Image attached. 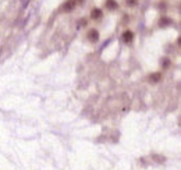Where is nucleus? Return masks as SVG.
Returning <instances> with one entry per match:
<instances>
[{
    "label": "nucleus",
    "mask_w": 181,
    "mask_h": 170,
    "mask_svg": "<svg viewBox=\"0 0 181 170\" xmlns=\"http://www.w3.org/2000/svg\"><path fill=\"white\" fill-rule=\"evenodd\" d=\"M91 17H92L93 20H100V18H102V10H100V8H93L92 13H91Z\"/></svg>",
    "instance_id": "obj_3"
},
{
    "label": "nucleus",
    "mask_w": 181,
    "mask_h": 170,
    "mask_svg": "<svg viewBox=\"0 0 181 170\" xmlns=\"http://www.w3.org/2000/svg\"><path fill=\"white\" fill-rule=\"evenodd\" d=\"M137 3H138V0H126V4L127 6H130V7H134Z\"/></svg>",
    "instance_id": "obj_7"
},
{
    "label": "nucleus",
    "mask_w": 181,
    "mask_h": 170,
    "mask_svg": "<svg viewBox=\"0 0 181 170\" xmlns=\"http://www.w3.org/2000/svg\"><path fill=\"white\" fill-rule=\"evenodd\" d=\"M106 8L107 10H116L117 3L114 2V0H106Z\"/></svg>",
    "instance_id": "obj_5"
},
{
    "label": "nucleus",
    "mask_w": 181,
    "mask_h": 170,
    "mask_svg": "<svg viewBox=\"0 0 181 170\" xmlns=\"http://www.w3.org/2000/svg\"><path fill=\"white\" fill-rule=\"evenodd\" d=\"M160 78H162V75L159 73H155L149 77V80L152 81V82H157V81H160Z\"/></svg>",
    "instance_id": "obj_6"
},
{
    "label": "nucleus",
    "mask_w": 181,
    "mask_h": 170,
    "mask_svg": "<svg viewBox=\"0 0 181 170\" xmlns=\"http://www.w3.org/2000/svg\"><path fill=\"white\" fill-rule=\"evenodd\" d=\"M88 39L91 42H96L99 39V32L96 31V29H91V31L88 32Z\"/></svg>",
    "instance_id": "obj_1"
},
{
    "label": "nucleus",
    "mask_w": 181,
    "mask_h": 170,
    "mask_svg": "<svg viewBox=\"0 0 181 170\" xmlns=\"http://www.w3.org/2000/svg\"><path fill=\"white\" fill-rule=\"evenodd\" d=\"M75 6V0H69L67 3L63 6V11H71Z\"/></svg>",
    "instance_id": "obj_4"
},
{
    "label": "nucleus",
    "mask_w": 181,
    "mask_h": 170,
    "mask_svg": "<svg viewBox=\"0 0 181 170\" xmlns=\"http://www.w3.org/2000/svg\"><path fill=\"white\" fill-rule=\"evenodd\" d=\"M132 38H134V34L131 31H126L123 34V41L126 42V43H130V42H132Z\"/></svg>",
    "instance_id": "obj_2"
}]
</instances>
